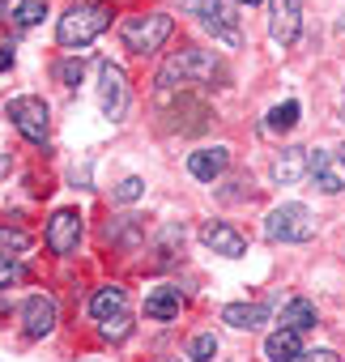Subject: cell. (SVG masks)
<instances>
[{"mask_svg":"<svg viewBox=\"0 0 345 362\" xmlns=\"http://www.w3.org/2000/svg\"><path fill=\"white\" fill-rule=\"evenodd\" d=\"M222 320L230 328H260L269 320V307L264 303H230V307H222Z\"/></svg>","mask_w":345,"mask_h":362,"instance_id":"9a60e30c","label":"cell"},{"mask_svg":"<svg viewBox=\"0 0 345 362\" xmlns=\"http://www.w3.org/2000/svg\"><path fill=\"white\" fill-rule=\"evenodd\" d=\"M180 311H184V294H180V286H153V290L145 294V315L158 320V324L180 320Z\"/></svg>","mask_w":345,"mask_h":362,"instance_id":"7c38bea8","label":"cell"},{"mask_svg":"<svg viewBox=\"0 0 345 362\" xmlns=\"http://www.w3.org/2000/svg\"><path fill=\"white\" fill-rule=\"evenodd\" d=\"M307 145H290L273 158V175H277V184H298V179L307 175Z\"/></svg>","mask_w":345,"mask_h":362,"instance_id":"5bb4252c","label":"cell"},{"mask_svg":"<svg viewBox=\"0 0 345 362\" xmlns=\"http://www.w3.org/2000/svg\"><path fill=\"white\" fill-rule=\"evenodd\" d=\"M226 166H230V149L226 145H209V149H192L188 153V175L201 179V184H214Z\"/></svg>","mask_w":345,"mask_h":362,"instance_id":"8fae6325","label":"cell"},{"mask_svg":"<svg viewBox=\"0 0 345 362\" xmlns=\"http://www.w3.org/2000/svg\"><path fill=\"white\" fill-rule=\"evenodd\" d=\"M5 5H13V0H0V18H9V13H5Z\"/></svg>","mask_w":345,"mask_h":362,"instance_id":"d6a6232c","label":"cell"},{"mask_svg":"<svg viewBox=\"0 0 345 362\" xmlns=\"http://www.w3.org/2000/svg\"><path fill=\"white\" fill-rule=\"evenodd\" d=\"M239 5H264V0H239Z\"/></svg>","mask_w":345,"mask_h":362,"instance_id":"836d02e7","label":"cell"},{"mask_svg":"<svg viewBox=\"0 0 345 362\" xmlns=\"http://www.w3.org/2000/svg\"><path fill=\"white\" fill-rule=\"evenodd\" d=\"M180 9H184V13H197V18L205 22V18H214V13L222 9V0H180Z\"/></svg>","mask_w":345,"mask_h":362,"instance_id":"484cf974","label":"cell"},{"mask_svg":"<svg viewBox=\"0 0 345 362\" xmlns=\"http://www.w3.org/2000/svg\"><path fill=\"white\" fill-rule=\"evenodd\" d=\"M188 358H192V362H214V358H218V337H214V332H197V337L188 341Z\"/></svg>","mask_w":345,"mask_h":362,"instance_id":"7402d4cb","label":"cell"},{"mask_svg":"<svg viewBox=\"0 0 345 362\" xmlns=\"http://www.w3.org/2000/svg\"><path fill=\"white\" fill-rule=\"evenodd\" d=\"M86 362H94V358H86Z\"/></svg>","mask_w":345,"mask_h":362,"instance_id":"8d00e7d4","label":"cell"},{"mask_svg":"<svg viewBox=\"0 0 345 362\" xmlns=\"http://www.w3.org/2000/svg\"><path fill=\"white\" fill-rule=\"evenodd\" d=\"M337 158H341V162H345V145H341V153H337Z\"/></svg>","mask_w":345,"mask_h":362,"instance_id":"e575fe53","label":"cell"},{"mask_svg":"<svg viewBox=\"0 0 345 362\" xmlns=\"http://www.w3.org/2000/svg\"><path fill=\"white\" fill-rule=\"evenodd\" d=\"M9 69H13V47L0 43V73H9Z\"/></svg>","mask_w":345,"mask_h":362,"instance_id":"4dcf8cb0","label":"cell"},{"mask_svg":"<svg viewBox=\"0 0 345 362\" xmlns=\"http://www.w3.org/2000/svg\"><path fill=\"white\" fill-rule=\"evenodd\" d=\"M315 235V218L307 205L290 201V205H277L269 218H264V239L269 243H307Z\"/></svg>","mask_w":345,"mask_h":362,"instance_id":"277c9868","label":"cell"},{"mask_svg":"<svg viewBox=\"0 0 345 362\" xmlns=\"http://www.w3.org/2000/svg\"><path fill=\"white\" fill-rule=\"evenodd\" d=\"M43 13H47V0H26V5L13 13V22H18L22 30H30V26H39V22H43Z\"/></svg>","mask_w":345,"mask_h":362,"instance_id":"603a6c76","label":"cell"},{"mask_svg":"<svg viewBox=\"0 0 345 362\" xmlns=\"http://www.w3.org/2000/svg\"><path fill=\"white\" fill-rule=\"evenodd\" d=\"M9 166H13V162H9V158H0V175H5V170H9Z\"/></svg>","mask_w":345,"mask_h":362,"instance_id":"1f68e13d","label":"cell"},{"mask_svg":"<svg viewBox=\"0 0 345 362\" xmlns=\"http://www.w3.org/2000/svg\"><path fill=\"white\" fill-rule=\"evenodd\" d=\"M90 315L103 324V320H115V315H128V290L124 286H98L94 294H90Z\"/></svg>","mask_w":345,"mask_h":362,"instance_id":"4fadbf2b","label":"cell"},{"mask_svg":"<svg viewBox=\"0 0 345 362\" xmlns=\"http://www.w3.org/2000/svg\"><path fill=\"white\" fill-rule=\"evenodd\" d=\"M56 328V298L52 294H30L26 303H22V332L30 337V341H39V337H47Z\"/></svg>","mask_w":345,"mask_h":362,"instance_id":"9c48e42d","label":"cell"},{"mask_svg":"<svg viewBox=\"0 0 345 362\" xmlns=\"http://www.w3.org/2000/svg\"><path fill=\"white\" fill-rule=\"evenodd\" d=\"M281 328H294V332L315 328V303H311V298H290V303L281 307Z\"/></svg>","mask_w":345,"mask_h":362,"instance_id":"e0dca14e","label":"cell"},{"mask_svg":"<svg viewBox=\"0 0 345 362\" xmlns=\"http://www.w3.org/2000/svg\"><path fill=\"white\" fill-rule=\"evenodd\" d=\"M98 332H103V341H124V337L132 332V315H115V320H103V324H98Z\"/></svg>","mask_w":345,"mask_h":362,"instance_id":"d4e9b609","label":"cell"},{"mask_svg":"<svg viewBox=\"0 0 345 362\" xmlns=\"http://www.w3.org/2000/svg\"><path fill=\"white\" fill-rule=\"evenodd\" d=\"M341 119H345V103H341Z\"/></svg>","mask_w":345,"mask_h":362,"instance_id":"d590c367","label":"cell"},{"mask_svg":"<svg viewBox=\"0 0 345 362\" xmlns=\"http://www.w3.org/2000/svg\"><path fill=\"white\" fill-rule=\"evenodd\" d=\"M52 73L60 77V86H81V77H86V60H60Z\"/></svg>","mask_w":345,"mask_h":362,"instance_id":"cb8c5ba5","label":"cell"},{"mask_svg":"<svg viewBox=\"0 0 345 362\" xmlns=\"http://www.w3.org/2000/svg\"><path fill=\"white\" fill-rule=\"evenodd\" d=\"M303 354V345H298V332L294 328H281V332H273L269 341H264V358L269 362H290V358H298Z\"/></svg>","mask_w":345,"mask_h":362,"instance_id":"2e32d148","label":"cell"},{"mask_svg":"<svg viewBox=\"0 0 345 362\" xmlns=\"http://www.w3.org/2000/svg\"><path fill=\"white\" fill-rule=\"evenodd\" d=\"M311 175H315V188H320L324 197H337V192H341V179H337L328 166H324V170H311Z\"/></svg>","mask_w":345,"mask_h":362,"instance_id":"f1b7e54d","label":"cell"},{"mask_svg":"<svg viewBox=\"0 0 345 362\" xmlns=\"http://www.w3.org/2000/svg\"><path fill=\"white\" fill-rule=\"evenodd\" d=\"M30 252V235L18 230V226H0V256H26Z\"/></svg>","mask_w":345,"mask_h":362,"instance_id":"44dd1931","label":"cell"},{"mask_svg":"<svg viewBox=\"0 0 345 362\" xmlns=\"http://www.w3.org/2000/svg\"><path fill=\"white\" fill-rule=\"evenodd\" d=\"M201 243L209 247V252H218V256H226V260H239V256H247V239L230 226V222H205L201 226Z\"/></svg>","mask_w":345,"mask_h":362,"instance_id":"30bf717a","label":"cell"},{"mask_svg":"<svg viewBox=\"0 0 345 362\" xmlns=\"http://www.w3.org/2000/svg\"><path fill=\"white\" fill-rule=\"evenodd\" d=\"M136 197H145V179H136V175H128V179H124V184L115 188V201H124V205H128V201H136Z\"/></svg>","mask_w":345,"mask_h":362,"instance_id":"4316f807","label":"cell"},{"mask_svg":"<svg viewBox=\"0 0 345 362\" xmlns=\"http://www.w3.org/2000/svg\"><path fill=\"white\" fill-rule=\"evenodd\" d=\"M170 30H175V18H170V13H128V18L119 22V39H124V47L136 52V56L158 52V47L170 39Z\"/></svg>","mask_w":345,"mask_h":362,"instance_id":"3957f363","label":"cell"},{"mask_svg":"<svg viewBox=\"0 0 345 362\" xmlns=\"http://www.w3.org/2000/svg\"><path fill=\"white\" fill-rule=\"evenodd\" d=\"M107 26H111V5H103V0H81V5H73L69 13H60L56 43L77 52V47H90Z\"/></svg>","mask_w":345,"mask_h":362,"instance_id":"7a4b0ae2","label":"cell"},{"mask_svg":"<svg viewBox=\"0 0 345 362\" xmlns=\"http://www.w3.org/2000/svg\"><path fill=\"white\" fill-rule=\"evenodd\" d=\"M22 277H26V269L13 264V256H0V286H13V281H22Z\"/></svg>","mask_w":345,"mask_h":362,"instance_id":"83f0119b","label":"cell"},{"mask_svg":"<svg viewBox=\"0 0 345 362\" xmlns=\"http://www.w3.org/2000/svg\"><path fill=\"white\" fill-rule=\"evenodd\" d=\"M222 77H226V69L209 47H184L158 69V90L180 94V90H192V86H222Z\"/></svg>","mask_w":345,"mask_h":362,"instance_id":"6da1fadb","label":"cell"},{"mask_svg":"<svg viewBox=\"0 0 345 362\" xmlns=\"http://www.w3.org/2000/svg\"><path fill=\"white\" fill-rule=\"evenodd\" d=\"M103 81H98V103H103V111H107V119H124L128 115V107H132V90H128V77H124V69L119 64H111V60H103Z\"/></svg>","mask_w":345,"mask_h":362,"instance_id":"8992f818","label":"cell"},{"mask_svg":"<svg viewBox=\"0 0 345 362\" xmlns=\"http://www.w3.org/2000/svg\"><path fill=\"white\" fill-rule=\"evenodd\" d=\"M303 35V0H269V39L277 47H294Z\"/></svg>","mask_w":345,"mask_h":362,"instance_id":"52a82bcc","label":"cell"},{"mask_svg":"<svg viewBox=\"0 0 345 362\" xmlns=\"http://www.w3.org/2000/svg\"><path fill=\"white\" fill-rule=\"evenodd\" d=\"M103 239L107 243H119V247H136L141 243V226H136V218H119V222H107L103 226Z\"/></svg>","mask_w":345,"mask_h":362,"instance_id":"d6986e66","label":"cell"},{"mask_svg":"<svg viewBox=\"0 0 345 362\" xmlns=\"http://www.w3.org/2000/svg\"><path fill=\"white\" fill-rule=\"evenodd\" d=\"M298 111H303V107H298L294 98H286V103H277V107L269 111V119H264V128H269V132H290V128L298 124Z\"/></svg>","mask_w":345,"mask_h":362,"instance_id":"ffe728a7","label":"cell"},{"mask_svg":"<svg viewBox=\"0 0 345 362\" xmlns=\"http://www.w3.org/2000/svg\"><path fill=\"white\" fill-rule=\"evenodd\" d=\"M5 115L13 119V128H18L30 145H47V132H52V111H47V103H43L39 94H18V98H9Z\"/></svg>","mask_w":345,"mask_h":362,"instance_id":"5b68a950","label":"cell"},{"mask_svg":"<svg viewBox=\"0 0 345 362\" xmlns=\"http://www.w3.org/2000/svg\"><path fill=\"white\" fill-rule=\"evenodd\" d=\"M43 239H47V247L56 256H73L77 243H81V209H56L47 230H43Z\"/></svg>","mask_w":345,"mask_h":362,"instance_id":"ba28073f","label":"cell"},{"mask_svg":"<svg viewBox=\"0 0 345 362\" xmlns=\"http://www.w3.org/2000/svg\"><path fill=\"white\" fill-rule=\"evenodd\" d=\"M205 30L214 39H222L226 47H239V26H235V13L230 9H218L214 18H205Z\"/></svg>","mask_w":345,"mask_h":362,"instance_id":"ac0fdd59","label":"cell"},{"mask_svg":"<svg viewBox=\"0 0 345 362\" xmlns=\"http://www.w3.org/2000/svg\"><path fill=\"white\" fill-rule=\"evenodd\" d=\"M290 362H341V358H337V349H303V354L290 358Z\"/></svg>","mask_w":345,"mask_h":362,"instance_id":"f546056e","label":"cell"}]
</instances>
